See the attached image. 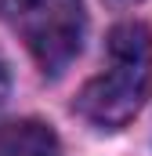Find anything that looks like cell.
<instances>
[{"label": "cell", "mask_w": 152, "mask_h": 156, "mask_svg": "<svg viewBox=\"0 0 152 156\" xmlns=\"http://www.w3.org/2000/svg\"><path fill=\"white\" fill-rule=\"evenodd\" d=\"M152 94V26L119 22L109 33V69L87 80L76 113L102 131H119L145 109Z\"/></svg>", "instance_id": "1"}, {"label": "cell", "mask_w": 152, "mask_h": 156, "mask_svg": "<svg viewBox=\"0 0 152 156\" xmlns=\"http://www.w3.org/2000/svg\"><path fill=\"white\" fill-rule=\"evenodd\" d=\"M0 18L18 33L47 76H58L83 47V0H0Z\"/></svg>", "instance_id": "2"}, {"label": "cell", "mask_w": 152, "mask_h": 156, "mask_svg": "<svg viewBox=\"0 0 152 156\" xmlns=\"http://www.w3.org/2000/svg\"><path fill=\"white\" fill-rule=\"evenodd\" d=\"M0 156H62V145L51 123L18 120L0 131Z\"/></svg>", "instance_id": "3"}, {"label": "cell", "mask_w": 152, "mask_h": 156, "mask_svg": "<svg viewBox=\"0 0 152 156\" xmlns=\"http://www.w3.org/2000/svg\"><path fill=\"white\" fill-rule=\"evenodd\" d=\"M4 98H7V69L0 62V105H4Z\"/></svg>", "instance_id": "4"}, {"label": "cell", "mask_w": 152, "mask_h": 156, "mask_svg": "<svg viewBox=\"0 0 152 156\" xmlns=\"http://www.w3.org/2000/svg\"><path fill=\"white\" fill-rule=\"evenodd\" d=\"M109 4H116V7H130V4H138V0H109Z\"/></svg>", "instance_id": "5"}]
</instances>
